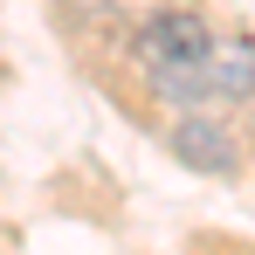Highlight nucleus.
Instances as JSON below:
<instances>
[{
    "label": "nucleus",
    "instance_id": "obj_1",
    "mask_svg": "<svg viewBox=\"0 0 255 255\" xmlns=\"http://www.w3.org/2000/svg\"><path fill=\"white\" fill-rule=\"evenodd\" d=\"M166 152H172L186 172H193V179H221V186H235V179L249 172L242 125H235V118H221L214 104L172 111V125H166Z\"/></svg>",
    "mask_w": 255,
    "mask_h": 255
},
{
    "label": "nucleus",
    "instance_id": "obj_2",
    "mask_svg": "<svg viewBox=\"0 0 255 255\" xmlns=\"http://www.w3.org/2000/svg\"><path fill=\"white\" fill-rule=\"evenodd\" d=\"M214 48V28L200 7H152L145 21H138V35H131V62L138 69H172V62H200Z\"/></svg>",
    "mask_w": 255,
    "mask_h": 255
},
{
    "label": "nucleus",
    "instance_id": "obj_3",
    "mask_svg": "<svg viewBox=\"0 0 255 255\" xmlns=\"http://www.w3.org/2000/svg\"><path fill=\"white\" fill-rule=\"evenodd\" d=\"M207 76V104L228 111V104H255V35H221L200 62Z\"/></svg>",
    "mask_w": 255,
    "mask_h": 255
},
{
    "label": "nucleus",
    "instance_id": "obj_4",
    "mask_svg": "<svg viewBox=\"0 0 255 255\" xmlns=\"http://www.w3.org/2000/svg\"><path fill=\"white\" fill-rule=\"evenodd\" d=\"M242 145H249V159H255V118H249V131H242Z\"/></svg>",
    "mask_w": 255,
    "mask_h": 255
},
{
    "label": "nucleus",
    "instance_id": "obj_5",
    "mask_svg": "<svg viewBox=\"0 0 255 255\" xmlns=\"http://www.w3.org/2000/svg\"><path fill=\"white\" fill-rule=\"evenodd\" d=\"M242 255H255V249H242Z\"/></svg>",
    "mask_w": 255,
    "mask_h": 255
}]
</instances>
